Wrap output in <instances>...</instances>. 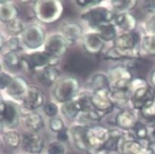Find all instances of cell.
<instances>
[{
	"label": "cell",
	"mask_w": 155,
	"mask_h": 154,
	"mask_svg": "<svg viewBox=\"0 0 155 154\" xmlns=\"http://www.w3.org/2000/svg\"><path fill=\"white\" fill-rule=\"evenodd\" d=\"M94 57L89 54L74 53L66 59L64 66V70L79 76H87L94 70L97 64Z\"/></svg>",
	"instance_id": "6da1fadb"
},
{
	"label": "cell",
	"mask_w": 155,
	"mask_h": 154,
	"mask_svg": "<svg viewBox=\"0 0 155 154\" xmlns=\"http://www.w3.org/2000/svg\"><path fill=\"white\" fill-rule=\"evenodd\" d=\"M61 5L55 1H40L36 2L35 13L41 21L51 22L59 17Z\"/></svg>",
	"instance_id": "7a4b0ae2"
},
{
	"label": "cell",
	"mask_w": 155,
	"mask_h": 154,
	"mask_svg": "<svg viewBox=\"0 0 155 154\" xmlns=\"http://www.w3.org/2000/svg\"><path fill=\"white\" fill-rule=\"evenodd\" d=\"M79 85L77 80L74 78H66L58 83L54 89V96L61 102L72 100L78 91Z\"/></svg>",
	"instance_id": "3957f363"
},
{
	"label": "cell",
	"mask_w": 155,
	"mask_h": 154,
	"mask_svg": "<svg viewBox=\"0 0 155 154\" xmlns=\"http://www.w3.org/2000/svg\"><path fill=\"white\" fill-rule=\"evenodd\" d=\"M113 17V13L104 7L92 8L82 15V18L88 21L89 25L95 29L101 25L110 22Z\"/></svg>",
	"instance_id": "277c9868"
},
{
	"label": "cell",
	"mask_w": 155,
	"mask_h": 154,
	"mask_svg": "<svg viewBox=\"0 0 155 154\" xmlns=\"http://www.w3.org/2000/svg\"><path fill=\"white\" fill-rule=\"evenodd\" d=\"M109 137V130L102 127H93L87 130L88 152L100 150L103 149L105 143Z\"/></svg>",
	"instance_id": "5b68a950"
},
{
	"label": "cell",
	"mask_w": 155,
	"mask_h": 154,
	"mask_svg": "<svg viewBox=\"0 0 155 154\" xmlns=\"http://www.w3.org/2000/svg\"><path fill=\"white\" fill-rule=\"evenodd\" d=\"M155 99V89L141 80L140 84L134 89L132 95V104L134 107L141 109L147 102Z\"/></svg>",
	"instance_id": "8992f818"
},
{
	"label": "cell",
	"mask_w": 155,
	"mask_h": 154,
	"mask_svg": "<svg viewBox=\"0 0 155 154\" xmlns=\"http://www.w3.org/2000/svg\"><path fill=\"white\" fill-rule=\"evenodd\" d=\"M132 76L125 67H116L109 72V82H112L114 89L128 90Z\"/></svg>",
	"instance_id": "52a82bcc"
},
{
	"label": "cell",
	"mask_w": 155,
	"mask_h": 154,
	"mask_svg": "<svg viewBox=\"0 0 155 154\" xmlns=\"http://www.w3.org/2000/svg\"><path fill=\"white\" fill-rule=\"evenodd\" d=\"M92 102L95 109L102 114L110 112L114 106L111 100V92L109 89L95 91L92 95Z\"/></svg>",
	"instance_id": "ba28073f"
},
{
	"label": "cell",
	"mask_w": 155,
	"mask_h": 154,
	"mask_svg": "<svg viewBox=\"0 0 155 154\" xmlns=\"http://www.w3.org/2000/svg\"><path fill=\"white\" fill-rule=\"evenodd\" d=\"M56 57L50 55L45 51L32 53L22 57V61L26 63L28 67L30 70H35L37 67L44 66H53L54 64L52 62H56Z\"/></svg>",
	"instance_id": "9c48e42d"
},
{
	"label": "cell",
	"mask_w": 155,
	"mask_h": 154,
	"mask_svg": "<svg viewBox=\"0 0 155 154\" xmlns=\"http://www.w3.org/2000/svg\"><path fill=\"white\" fill-rule=\"evenodd\" d=\"M45 40V33L41 28L38 25H31L23 31L22 41L31 49H35L41 46Z\"/></svg>",
	"instance_id": "30bf717a"
},
{
	"label": "cell",
	"mask_w": 155,
	"mask_h": 154,
	"mask_svg": "<svg viewBox=\"0 0 155 154\" xmlns=\"http://www.w3.org/2000/svg\"><path fill=\"white\" fill-rule=\"evenodd\" d=\"M67 50V41L61 35H53L45 44V52L58 58L65 54Z\"/></svg>",
	"instance_id": "8fae6325"
},
{
	"label": "cell",
	"mask_w": 155,
	"mask_h": 154,
	"mask_svg": "<svg viewBox=\"0 0 155 154\" xmlns=\"http://www.w3.org/2000/svg\"><path fill=\"white\" fill-rule=\"evenodd\" d=\"M125 67L132 76H135L137 79H143L150 70L151 63L149 60L137 57L128 60Z\"/></svg>",
	"instance_id": "7c38bea8"
},
{
	"label": "cell",
	"mask_w": 155,
	"mask_h": 154,
	"mask_svg": "<svg viewBox=\"0 0 155 154\" xmlns=\"http://www.w3.org/2000/svg\"><path fill=\"white\" fill-rule=\"evenodd\" d=\"M21 145L27 152L31 154H40L45 146V141L41 136L37 133H25L23 136Z\"/></svg>",
	"instance_id": "4fadbf2b"
},
{
	"label": "cell",
	"mask_w": 155,
	"mask_h": 154,
	"mask_svg": "<svg viewBox=\"0 0 155 154\" xmlns=\"http://www.w3.org/2000/svg\"><path fill=\"white\" fill-rule=\"evenodd\" d=\"M120 148L122 154H154L149 143H141L138 140L124 141Z\"/></svg>",
	"instance_id": "5bb4252c"
},
{
	"label": "cell",
	"mask_w": 155,
	"mask_h": 154,
	"mask_svg": "<svg viewBox=\"0 0 155 154\" xmlns=\"http://www.w3.org/2000/svg\"><path fill=\"white\" fill-rule=\"evenodd\" d=\"M1 120L7 126L14 127L18 122V111L12 104L1 102Z\"/></svg>",
	"instance_id": "9a60e30c"
},
{
	"label": "cell",
	"mask_w": 155,
	"mask_h": 154,
	"mask_svg": "<svg viewBox=\"0 0 155 154\" xmlns=\"http://www.w3.org/2000/svg\"><path fill=\"white\" fill-rule=\"evenodd\" d=\"M44 102V95L41 91L36 86H31L28 89L24 98L25 105L30 110L39 108Z\"/></svg>",
	"instance_id": "2e32d148"
},
{
	"label": "cell",
	"mask_w": 155,
	"mask_h": 154,
	"mask_svg": "<svg viewBox=\"0 0 155 154\" xmlns=\"http://www.w3.org/2000/svg\"><path fill=\"white\" fill-rule=\"evenodd\" d=\"M83 47L90 55H96L102 51L104 47L103 40L97 34H88L83 38Z\"/></svg>",
	"instance_id": "e0dca14e"
},
{
	"label": "cell",
	"mask_w": 155,
	"mask_h": 154,
	"mask_svg": "<svg viewBox=\"0 0 155 154\" xmlns=\"http://www.w3.org/2000/svg\"><path fill=\"white\" fill-rule=\"evenodd\" d=\"M28 86L25 80L21 77H15L8 87V94L13 99L19 100L24 99L28 91Z\"/></svg>",
	"instance_id": "ac0fdd59"
},
{
	"label": "cell",
	"mask_w": 155,
	"mask_h": 154,
	"mask_svg": "<svg viewBox=\"0 0 155 154\" xmlns=\"http://www.w3.org/2000/svg\"><path fill=\"white\" fill-rule=\"evenodd\" d=\"M139 35L134 32H129L118 37L115 40V47L125 51L135 50L136 45L139 42Z\"/></svg>",
	"instance_id": "d6986e66"
},
{
	"label": "cell",
	"mask_w": 155,
	"mask_h": 154,
	"mask_svg": "<svg viewBox=\"0 0 155 154\" xmlns=\"http://www.w3.org/2000/svg\"><path fill=\"white\" fill-rule=\"evenodd\" d=\"M87 130L88 128L81 126L74 127L72 130L75 146L81 150H88L89 149L87 143Z\"/></svg>",
	"instance_id": "ffe728a7"
},
{
	"label": "cell",
	"mask_w": 155,
	"mask_h": 154,
	"mask_svg": "<svg viewBox=\"0 0 155 154\" xmlns=\"http://www.w3.org/2000/svg\"><path fill=\"white\" fill-rule=\"evenodd\" d=\"M115 123L124 130H131L136 124L134 114L128 111H122L115 117Z\"/></svg>",
	"instance_id": "44dd1931"
},
{
	"label": "cell",
	"mask_w": 155,
	"mask_h": 154,
	"mask_svg": "<svg viewBox=\"0 0 155 154\" xmlns=\"http://www.w3.org/2000/svg\"><path fill=\"white\" fill-rule=\"evenodd\" d=\"M139 54L136 50L132 51H125L117 47H114L112 49L109 50L106 54V58L108 60H119L122 58H128V60L133 58H137Z\"/></svg>",
	"instance_id": "7402d4cb"
},
{
	"label": "cell",
	"mask_w": 155,
	"mask_h": 154,
	"mask_svg": "<svg viewBox=\"0 0 155 154\" xmlns=\"http://www.w3.org/2000/svg\"><path fill=\"white\" fill-rule=\"evenodd\" d=\"M115 24L128 33L132 32L136 26V20L129 13H122L117 15L115 18Z\"/></svg>",
	"instance_id": "603a6c76"
},
{
	"label": "cell",
	"mask_w": 155,
	"mask_h": 154,
	"mask_svg": "<svg viewBox=\"0 0 155 154\" xmlns=\"http://www.w3.org/2000/svg\"><path fill=\"white\" fill-rule=\"evenodd\" d=\"M82 32L83 29L81 26L77 23H68L63 28L64 38L67 42H74L77 41L82 34Z\"/></svg>",
	"instance_id": "cb8c5ba5"
},
{
	"label": "cell",
	"mask_w": 155,
	"mask_h": 154,
	"mask_svg": "<svg viewBox=\"0 0 155 154\" xmlns=\"http://www.w3.org/2000/svg\"><path fill=\"white\" fill-rule=\"evenodd\" d=\"M58 75L59 73L58 70L54 67V66H48L42 70L39 80L44 86H50L56 81Z\"/></svg>",
	"instance_id": "d4e9b609"
},
{
	"label": "cell",
	"mask_w": 155,
	"mask_h": 154,
	"mask_svg": "<svg viewBox=\"0 0 155 154\" xmlns=\"http://www.w3.org/2000/svg\"><path fill=\"white\" fill-rule=\"evenodd\" d=\"M25 124L28 128L30 129L34 133H36L44 127L43 118L39 113H30L25 118Z\"/></svg>",
	"instance_id": "484cf974"
},
{
	"label": "cell",
	"mask_w": 155,
	"mask_h": 154,
	"mask_svg": "<svg viewBox=\"0 0 155 154\" xmlns=\"http://www.w3.org/2000/svg\"><path fill=\"white\" fill-rule=\"evenodd\" d=\"M3 61L5 65L11 70H18L21 68L22 57H20L16 52L9 51L4 56Z\"/></svg>",
	"instance_id": "4316f807"
},
{
	"label": "cell",
	"mask_w": 155,
	"mask_h": 154,
	"mask_svg": "<svg viewBox=\"0 0 155 154\" xmlns=\"http://www.w3.org/2000/svg\"><path fill=\"white\" fill-rule=\"evenodd\" d=\"M96 29L97 31L96 34L103 41H109L113 40L116 36V30L115 28V26L109 23L101 25Z\"/></svg>",
	"instance_id": "83f0119b"
},
{
	"label": "cell",
	"mask_w": 155,
	"mask_h": 154,
	"mask_svg": "<svg viewBox=\"0 0 155 154\" xmlns=\"http://www.w3.org/2000/svg\"><path fill=\"white\" fill-rule=\"evenodd\" d=\"M111 100L114 105H116L119 108L125 106L129 100L128 91L114 89L113 92H111Z\"/></svg>",
	"instance_id": "f1b7e54d"
},
{
	"label": "cell",
	"mask_w": 155,
	"mask_h": 154,
	"mask_svg": "<svg viewBox=\"0 0 155 154\" xmlns=\"http://www.w3.org/2000/svg\"><path fill=\"white\" fill-rule=\"evenodd\" d=\"M61 109H62L63 114L69 119L75 118L77 114H78V113L80 111L77 102L74 99L64 103Z\"/></svg>",
	"instance_id": "f546056e"
},
{
	"label": "cell",
	"mask_w": 155,
	"mask_h": 154,
	"mask_svg": "<svg viewBox=\"0 0 155 154\" xmlns=\"http://www.w3.org/2000/svg\"><path fill=\"white\" fill-rule=\"evenodd\" d=\"M76 102L82 112H90L96 110L92 102V95L89 94H81L77 99H76Z\"/></svg>",
	"instance_id": "4dcf8cb0"
},
{
	"label": "cell",
	"mask_w": 155,
	"mask_h": 154,
	"mask_svg": "<svg viewBox=\"0 0 155 154\" xmlns=\"http://www.w3.org/2000/svg\"><path fill=\"white\" fill-rule=\"evenodd\" d=\"M18 15V10L9 4H3L1 8V20L6 24L17 18Z\"/></svg>",
	"instance_id": "1f68e13d"
},
{
	"label": "cell",
	"mask_w": 155,
	"mask_h": 154,
	"mask_svg": "<svg viewBox=\"0 0 155 154\" xmlns=\"http://www.w3.org/2000/svg\"><path fill=\"white\" fill-rule=\"evenodd\" d=\"M142 51L150 57H155V35L149 34L143 38Z\"/></svg>",
	"instance_id": "d6a6232c"
},
{
	"label": "cell",
	"mask_w": 155,
	"mask_h": 154,
	"mask_svg": "<svg viewBox=\"0 0 155 154\" xmlns=\"http://www.w3.org/2000/svg\"><path fill=\"white\" fill-rule=\"evenodd\" d=\"M109 79L106 75L96 74L92 80L91 86L95 91H97L103 89H109Z\"/></svg>",
	"instance_id": "836d02e7"
},
{
	"label": "cell",
	"mask_w": 155,
	"mask_h": 154,
	"mask_svg": "<svg viewBox=\"0 0 155 154\" xmlns=\"http://www.w3.org/2000/svg\"><path fill=\"white\" fill-rule=\"evenodd\" d=\"M132 133L135 137L136 140L144 141L147 139L148 137V130L144 124L141 122H137L132 129Z\"/></svg>",
	"instance_id": "e575fe53"
},
{
	"label": "cell",
	"mask_w": 155,
	"mask_h": 154,
	"mask_svg": "<svg viewBox=\"0 0 155 154\" xmlns=\"http://www.w3.org/2000/svg\"><path fill=\"white\" fill-rule=\"evenodd\" d=\"M142 116L148 120H155V99L147 102L141 109Z\"/></svg>",
	"instance_id": "d590c367"
},
{
	"label": "cell",
	"mask_w": 155,
	"mask_h": 154,
	"mask_svg": "<svg viewBox=\"0 0 155 154\" xmlns=\"http://www.w3.org/2000/svg\"><path fill=\"white\" fill-rule=\"evenodd\" d=\"M6 31L8 34L12 35V36L19 34L20 33L23 31V27L21 21L16 18L13 20V21L7 23Z\"/></svg>",
	"instance_id": "8d00e7d4"
},
{
	"label": "cell",
	"mask_w": 155,
	"mask_h": 154,
	"mask_svg": "<svg viewBox=\"0 0 155 154\" xmlns=\"http://www.w3.org/2000/svg\"><path fill=\"white\" fill-rule=\"evenodd\" d=\"M5 142L12 148H17L20 144V135L16 131H8L5 133Z\"/></svg>",
	"instance_id": "74e56055"
},
{
	"label": "cell",
	"mask_w": 155,
	"mask_h": 154,
	"mask_svg": "<svg viewBox=\"0 0 155 154\" xmlns=\"http://www.w3.org/2000/svg\"><path fill=\"white\" fill-rule=\"evenodd\" d=\"M137 4L136 1H124V0H117V1H112V5L115 8L121 11L124 10L131 9L134 7Z\"/></svg>",
	"instance_id": "f35d334b"
},
{
	"label": "cell",
	"mask_w": 155,
	"mask_h": 154,
	"mask_svg": "<svg viewBox=\"0 0 155 154\" xmlns=\"http://www.w3.org/2000/svg\"><path fill=\"white\" fill-rule=\"evenodd\" d=\"M66 149L61 142H52L48 147V154H65Z\"/></svg>",
	"instance_id": "ab89813d"
},
{
	"label": "cell",
	"mask_w": 155,
	"mask_h": 154,
	"mask_svg": "<svg viewBox=\"0 0 155 154\" xmlns=\"http://www.w3.org/2000/svg\"><path fill=\"white\" fill-rule=\"evenodd\" d=\"M44 111L49 117H54L58 113V107L53 102H48L44 105Z\"/></svg>",
	"instance_id": "60d3db41"
},
{
	"label": "cell",
	"mask_w": 155,
	"mask_h": 154,
	"mask_svg": "<svg viewBox=\"0 0 155 154\" xmlns=\"http://www.w3.org/2000/svg\"><path fill=\"white\" fill-rule=\"evenodd\" d=\"M50 128L53 131L58 133V132L61 131V130H63L65 127H64V122H63L61 118H53L50 121Z\"/></svg>",
	"instance_id": "b9f144b4"
},
{
	"label": "cell",
	"mask_w": 155,
	"mask_h": 154,
	"mask_svg": "<svg viewBox=\"0 0 155 154\" xmlns=\"http://www.w3.org/2000/svg\"><path fill=\"white\" fill-rule=\"evenodd\" d=\"M6 46L10 50V51H13V52H16L21 48L19 40L15 37H12L9 40H8V41L6 42Z\"/></svg>",
	"instance_id": "7bdbcfd3"
},
{
	"label": "cell",
	"mask_w": 155,
	"mask_h": 154,
	"mask_svg": "<svg viewBox=\"0 0 155 154\" xmlns=\"http://www.w3.org/2000/svg\"><path fill=\"white\" fill-rule=\"evenodd\" d=\"M13 79L9 75H8L5 73H1V83H0V86H1V89H4L5 88H8L10 86V84L12 82Z\"/></svg>",
	"instance_id": "ee69618b"
},
{
	"label": "cell",
	"mask_w": 155,
	"mask_h": 154,
	"mask_svg": "<svg viewBox=\"0 0 155 154\" xmlns=\"http://www.w3.org/2000/svg\"><path fill=\"white\" fill-rule=\"evenodd\" d=\"M147 29L150 34L155 35V14H153L147 21Z\"/></svg>",
	"instance_id": "f6af8a7d"
},
{
	"label": "cell",
	"mask_w": 155,
	"mask_h": 154,
	"mask_svg": "<svg viewBox=\"0 0 155 154\" xmlns=\"http://www.w3.org/2000/svg\"><path fill=\"white\" fill-rule=\"evenodd\" d=\"M101 2V1L99 0H91V1H85V0H77V3L78 5H80V6L83 7H87L90 6V5H97V4H99Z\"/></svg>",
	"instance_id": "bcb514c9"
},
{
	"label": "cell",
	"mask_w": 155,
	"mask_h": 154,
	"mask_svg": "<svg viewBox=\"0 0 155 154\" xmlns=\"http://www.w3.org/2000/svg\"><path fill=\"white\" fill-rule=\"evenodd\" d=\"M58 140L61 143H64V142H66L67 140H68V134H67V131L65 128H64L63 130H61V131L58 132Z\"/></svg>",
	"instance_id": "7dc6e473"
},
{
	"label": "cell",
	"mask_w": 155,
	"mask_h": 154,
	"mask_svg": "<svg viewBox=\"0 0 155 154\" xmlns=\"http://www.w3.org/2000/svg\"><path fill=\"white\" fill-rule=\"evenodd\" d=\"M144 5L147 11L155 14V1H144Z\"/></svg>",
	"instance_id": "c3c4849f"
},
{
	"label": "cell",
	"mask_w": 155,
	"mask_h": 154,
	"mask_svg": "<svg viewBox=\"0 0 155 154\" xmlns=\"http://www.w3.org/2000/svg\"><path fill=\"white\" fill-rule=\"evenodd\" d=\"M90 154H119L117 151H108L106 149H100V150L90 152Z\"/></svg>",
	"instance_id": "681fc988"
},
{
	"label": "cell",
	"mask_w": 155,
	"mask_h": 154,
	"mask_svg": "<svg viewBox=\"0 0 155 154\" xmlns=\"http://www.w3.org/2000/svg\"><path fill=\"white\" fill-rule=\"evenodd\" d=\"M150 82H151L153 88L155 89V70H153V72L151 74V76H150Z\"/></svg>",
	"instance_id": "f907efd6"
},
{
	"label": "cell",
	"mask_w": 155,
	"mask_h": 154,
	"mask_svg": "<svg viewBox=\"0 0 155 154\" xmlns=\"http://www.w3.org/2000/svg\"><path fill=\"white\" fill-rule=\"evenodd\" d=\"M154 154H155V152H154Z\"/></svg>",
	"instance_id": "816d5d0a"
}]
</instances>
